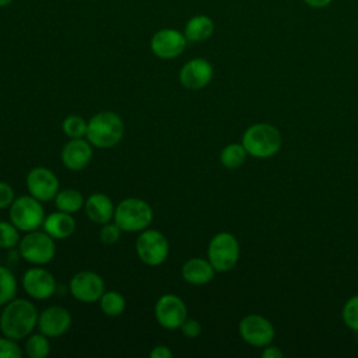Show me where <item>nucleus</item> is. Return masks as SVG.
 Segmentation results:
<instances>
[{
    "mask_svg": "<svg viewBox=\"0 0 358 358\" xmlns=\"http://www.w3.org/2000/svg\"><path fill=\"white\" fill-rule=\"evenodd\" d=\"M94 147L87 138H70L62 148L60 159L70 171H83L92 159Z\"/></svg>",
    "mask_w": 358,
    "mask_h": 358,
    "instance_id": "obj_17",
    "label": "nucleus"
},
{
    "mask_svg": "<svg viewBox=\"0 0 358 358\" xmlns=\"http://www.w3.org/2000/svg\"><path fill=\"white\" fill-rule=\"evenodd\" d=\"M21 284L25 294L36 301L48 299L56 291L55 275L42 266H34L28 268L22 274Z\"/></svg>",
    "mask_w": 358,
    "mask_h": 358,
    "instance_id": "obj_14",
    "label": "nucleus"
},
{
    "mask_svg": "<svg viewBox=\"0 0 358 358\" xmlns=\"http://www.w3.org/2000/svg\"><path fill=\"white\" fill-rule=\"evenodd\" d=\"M99 308L105 316L116 317L120 316L126 309V299L124 296L113 289H109L101 295L99 298Z\"/></svg>",
    "mask_w": 358,
    "mask_h": 358,
    "instance_id": "obj_23",
    "label": "nucleus"
},
{
    "mask_svg": "<svg viewBox=\"0 0 358 358\" xmlns=\"http://www.w3.org/2000/svg\"><path fill=\"white\" fill-rule=\"evenodd\" d=\"M214 21L206 14H196L190 17L183 28L187 42H204L214 34Z\"/></svg>",
    "mask_w": 358,
    "mask_h": 358,
    "instance_id": "obj_21",
    "label": "nucleus"
},
{
    "mask_svg": "<svg viewBox=\"0 0 358 358\" xmlns=\"http://www.w3.org/2000/svg\"><path fill=\"white\" fill-rule=\"evenodd\" d=\"M50 352L49 337L43 333H31L24 345V354L29 358H46Z\"/></svg>",
    "mask_w": 358,
    "mask_h": 358,
    "instance_id": "obj_24",
    "label": "nucleus"
},
{
    "mask_svg": "<svg viewBox=\"0 0 358 358\" xmlns=\"http://www.w3.org/2000/svg\"><path fill=\"white\" fill-rule=\"evenodd\" d=\"M180 275L186 282L192 285H204L214 278L215 268L208 262V259L190 257L182 264Z\"/></svg>",
    "mask_w": 358,
    "mask_h": 358,
    "instance_id": "obj_18",
    "label": "nucleus"
},
{
    "mask_svg": "<svg viewBox=\"0 0 358 358\" xmlns=\"http://www.w3.org/2000/svg\"><path fill=\"white\" fill-rule=\"evenodd\" d=\"M53 200H55V206L57 210L70 213V214L80 211L85 203V199L81 194V192L77 189H71V187L60 189Z\"/></svg>",
    "mask_w": 358,
    "mask_h": 358,
    "instance_id": "obj_22",
    "label": "nucleus"
},
{
    "mask_svg": "<svg viewBox=\"0 0 358 358\" xmlns=\"http://www.w3.org/2000/svg\"><path fill=\"white\" fill-rule=\"evenodd\" d=\"M113 201L103 193H92L85 199L84 210L90 221L95 224H106L113 220L115 214Z\"/></svg>",
    "mask_w": 358,
    "mask_h": 358,
    "instance_id": "obj_19",
    "label": "nucleus"
},
{
    "mask_svg": "<svg viewBox=\"0 0 358 358\" xmlns=\"http://www.w3.org/2000/svg\"><path fill=\"white\" fill-rule=\"evenodd\" d=\"M187 45L183 31L175 28H161L150 39L151 52L162 60L179 57Z\"/></svg>",
    "mask_w": 358,
    "mask_h": 358,
    "instance_id": "obj_10",
    "label": "nucleus"
},
{
    "mask_svg": "<svg viewBox=\"0 0 358 358\" xmlns=\"http://www.w3.org/2000/svg\"><path fill=\"white\" fill-rule=\"evenodd\" d=\"M13 1H14V0H0V8L10 6Z\"/></svg>",
    "mask_w": 358,
    "mask_h": 358,
    "instance_id": "obj_37",
    "label": "nucleus"
},
{
    "mask_svg": "<svg viewBox=\"0 0 358 358\" xmlns=\"http://www.w3.org/2000/svg\"><path fill=\"white\" fill-rule=\"evenodd\" d=\"M308 7L310 8H315V10H322V8H326L327 6H330V3L333 0H302Z\"/></svg>",
    "mask_w": 358,
    "mask_h": 358,
    "instance_id": "obj_36",
    "label": "nucleus"
},
{
    "mask_svg": "<svg viewBox=\"0 0 358 358\" xmlns=\"http://www.w3.org/2000/svg\"><path fill=\"white\" fill-rule=\"evenodd\" d=\"M120 234H122V229L117 227V224L115 221L113 222L109 221L106 224H102L99 231V239L105 245H113L120 239Z\"/></svg>",
    "mask_w": 358,
    "mask_h": 358,
    "instance_id": "obj_31",
    "label": "nucleus"
},
{
    "mask_svg": "<svg viewBox=\"0 0 358 358\" xmlns=\"http://www.w3.org/2000/svg\"><path fill=\"white\" fill-rule=\"evenodd\" d=\"M42 229L49 234L55 241L56 239H67L76 231V220L73 214L64 211H55L45 217Z\"/></svg>",
    "mask_w": 358,
    "mask_h": 358,
    "instance_id": "obj_20",
    "label": "nucleus"
},
{
    "mask_svg": "<svg viewBox=\"0 0 358 358\" xmlns=\"http://www.w3.org/2000/svg\"><path fill=\"white\" fill-rule=\"evenodd\" d=\"M123 136L124 122L116 112L101 110L88 120L85 138L95 148H112L122 141Z\"/></svg>",
    "mask_w": 358,
    "mask_h": 358,
    "instance_id": "obj_2",
    "label": "nucleus"
},
{
    "mask_svg": "<svg viewBox=\"0 0 358 358\" xmlns=\"http://www.w3.org/2000/svg\"><path fill=\"white\" fill-rule=\"evenodd\" d=\"M20 229L11 222L0 220V248L1 249H14L18 246L21 239Z\"/></svg>",
    "mask_w": 358,
    "mask_h": 358,
    "instance_id": "obj_28",
    "label": "nucleus"
},
{
    "mask_svg": "<svg viewBox=\"0 0 358 358\" xmlns=\"http://www.w3.org/2000/svg\"><path fill=\"white\" fill-rule=\"evenodd\" d=\"M73 323L71 313L60 305L45 308L38 316V330L49 338H56L66 334Z\"/></svg>",
    "mask_w": 358,
    "mask_h": 358,
    "instance_id": "obj_16",
    "label": "nucleus"
},
{
    "mask_svg": "<svg viewBox=\"0 0 358 358\" xmlns=\"http://www.w3.org/2000/svg\"><path fill=\"white\" fill-rule=\"evenodd\" d=\"M341 317L348 329L358 331V295L347 299L341 310Z\"/></svg>",
    "mask_w": 358,
    "mask_h": 358,
    "instance_id": "obj_29",
    "label": "nucleus"
},
{
    "mask_svg": "<svg viewBox=\"0 0 358 358\" xmlns=\"http://www.w3.org/2000/svg\"><path fill=\"white\" fill-rule=\"evenodd\" d=\"M17 295V278L6 266H0V306H4Z\"/></svg>",
    "mask_w": 358,
    "mask_h": 358,
    "instance_id": "obj_26",
    "label": "nucleus"
},
{
    "mask_svg": "<svg viewBox=\"0 0 358 358\" xmlns=\"http://www.w3.org/2000/svg\"><path fill=\"white\" fill-rule=\"evenodd\" d=\"M88 120L78 115H69L62 123V129L69 138H83L87 134Z\"/></svg>",
    "mask_w": 358,
    "mask_h": 358,
    "instance_id": "obj_27",
    "label": "nucleus"
},
{
    "mask_svg": "<svg viewBox=\"0 0 358 358\" xmlns=\"http://www.w3.org/2000/svg\"><path fill=\"white\" fill-rule=\"evenodd\" d=\"M14 199H15L14 189L8 183L0 180V210L10 207Z\"/></svg>",
    "mask_w": 358,
    "mask_h": 358,
    "instance_id": "obj_33",
    "label": "nucleus"
},
{
    "mask_svg": "<svg viewBox=\"0 0 358 358\" xmlns=\"http://www.w3.org/2000/svg\"><path fill=\"white\" fill-rule=\"evenodd\" d=\"M25 185L31 196L39 201H50L60 190V183L53 171L46 166H34L25 178Z\"/></svg>",
    "mask_w": 358,
    "mask_h": 358,
    "instance_id": "obj_12",
    "label": "nucleus"
},
{
    "mask_svg": "<svg viewBox=\"0 0 358 358\" xmlns=\"http://www.w3.org/2000/svg\"><path fill=\"white\" fill-rule=\"evenodd\" d=\"M38 309L25 298H14L3 306L0 313V331L14 340L27 338L38 324Z\"/></svg>",
    "mask_w": 358,
    "mask_h": 358,
    "instance_id": "obj_1",
    "label": "nucleus"
},
{
    "mask_svg": "<svg viewBox=\"0 0 358 358\" xmlns=\"http://www.w3.org/2000/svg\"><path fill=\"white\" fill-rule=\"evenodd\" d=\"M45 217L46 215L42 201L31 194L15 197L8 207V218L21 232L39 229L43 224Z\"/></svg>",
    "mask_w": 358,
    "mask_h": 358,
    "instance_id": "obj_6",
    "label": "nucleus"
},
{
    "mask_svg": "<svg viewBox=\"0 0 358 358\" xmlns=\"http://www.w3.org/2000/svg\"><path fill=\"white\" fill-rule=\"evenodd\" d=\"M238 330L242 340L253 347H266L271 344L275 334L271 322L257 313H250L242 317Z\"/></svg>",
    "mask_w": 358,
    "mask_h": 358,
    "instance_id": "obj_11",
    "label": "nucleus"
},
{
    "mask_svg": "<svg viewBox=\"0 0 358 358\" xmlns=\"http://www.w3.org/2000/svg\"><path fill=\"white\" fill-rule=\"evenodd\" d=\"M134 248L137 257L147 266H159L169 255V242L166 236L161 231L152 228L140 231Z\"/></svg>",
    "mask_w": 358,
    "mask_h": 358,
    "instance_id": "obj_8",
    "label": "nucleus"
},
{
    "mask_svg": "<svg viewBox=\"0 0 358 358\" xmlns=\"http://www.w3.org/2000/svg\"><path fill=\"white\" fill-rule=\"evenodd\" d=\"M180 331L185 337L187 338H196L200 336L201 333V324L199 323V320L196 319H186L182 326H180Z\"/></svg>",
    "mask_w": 358,
    "mask_h": 358,
    "instance_id": "obj_32",
    "label": "nucleus"
},
{
    "mask_svg": "<svg viewBox=\"0 0 358 358\" xmlns=\"http://www.w3.org/2000/svg\"><path fill=\"white\" fill-rule=\"evenodd\" d=\"M70 294L80 302L92 303L99 301L105 292L103 278L91 270H83L76 273L69 284Z\"/></svg>",
    "mask_w": 358,
    "mask_h": 358,
    "instance_id": "obj_13",
    "label": "nucleus"
},
{
    "mask_svg": "<svg viewBox=\"0 0 358 358\" xmlns=\"http://www.w3.org/2000/svg\"><path fill=\"white\" fill-rule=\"evenodd\" d=\"M214 76L213 64L203 57L187 60L179 70V83L182 87L197 91L207 87Z\"/></svg>",
    "mask_w": 358,
    "mask_h": 358,
    "instance_id": "obj_15",
    "label": "nucleus"
},
{
    "mask_svg": "<svg viewBox=\"0 0 358 358\" xmlns=\"http://www.w3.org/2000/svg\"><path fill=\"white\" fill-rule=\"evenodd\" d=\"M154 315L162 329L176 330L187 319V306L180 296L164 294L155 302Z\"/></svg>",
    "mask_w": 358,
    "mask_h": 358,
    "instance_id": "obj_9",
    "label": "nucleus"
},
{
    "mask_svg": "<svg viewBox=\"0 0 358 358\" xmlns=\"http://www.w3.org/2000/svg\"><path fill=\"white\" fill-rule=\"evenodd\" d=\"M246 150L242 143H229L221 150L220 161L228 169H236L246 161Z\"/></svg>",
    "mask_w": 358,
    "mask_h": 358,
    "instance_id": "obj_25",
    "label": "nucleus"
},
{
    "mask_svg": "<svg viewBox=\"0 0 358 358\" xmlns=\"http://www.w3.org/2000/svg\"><path fill=\"white\" fill-rule=\"evenodd\" d=\"M18 253L25 262L34 266H43L55 257L56 243L43 229L29 231L21 236L18 242Z\"/></svg>",
    "mask_w": 358,
    "mask_h": 358,
    "instance_id": "obj_5",
    "label": "nucleus"
},
{
    "mask_svg": "<svg viewBox=\"0 0 358 358\" xmlns=\"http://www.w3.org/2000/svg\"><path fill=\"white\" fill-rule=\"evenodd\" d=\"M239 242L231 232L215 234L207 246V259L218 273L229 271L239 260Z\"/></svg>",
    "mask_w": 358,
    "mask_h": 358,
    "instance_id": "obj_7",
    "label": "nucleus"
},
{
    "mask_svg": "<svg viewBox=\"0 0 358 358\" xmlns=\"http://www.w3.org/2000/svg\"><path fill=\"white\" fill-rule=\"evenodd\" d=\"M154 211L151 206L140 197H126L115 207L113 221L122 231L140 232L152 222Z\"/></svg>",
    "mask_w": 358,
    "mask_h": 358,
    "instance_id": "obj_4",
    "label": "nucleus"
},
{
    "mask_svg": "<svg viewBox=\"0 0 358 358\" xmlns=\"http://www.w3.org/2000/svg\"><path fill=\"white\" fill-rule=\"evenodd\" d=\"M173 355V352L171 351L169 347L166 345H155L151 351H150V357L151 358H171Z\"/></svg>",
    "mask_w": 358,
    "mask_h": 358,
    "instance_id": "obj_34",
    "label": "nucleus"
},
{
    "mask_svg": "<svg viewBox=\"0 0 358 358\" xmlns=\"http://www.w3.org/2000/svg\"><path fill=\"white\" fill-rule=\"evenodd\" d=\"M262 357H263V358H282L284 354H282V351H281L277 345L268 344V345L263 347Z\"/></svg>",
    "mask_w": 358,
    "mask_h": 358,
    "instance_id": "obj_35",
    "label": "nucleus"
},
{
    "mask_svg": "<svg viewBox=\"0 0 358 358\" xmlns=\"http://www.w3.org/2000/svg\"><path fill=\"white\" fill-rule=\"evenodd\" d=\"M241 143L249 155L270 158L280 151L282 137L275 126L270 123H255L243 131Z\"/></svg>",
    "mask_w": 358,
    "mask_h": 358,
    "instance_id": "obj_3",
    "label": "nucleus"
},
{
    "mask_svg": "<svg viewBox=\"0 0 358 358\" xmlns=\"http://www.w3.org/2000/svg\"><path fill=\"white\" fill-rule=\"evenodd\" d=\"M24 351L18 345L17 340L7 336L0 337V358H22Z\"/></svg>",
    "mask_w": 358,
    "mask_h": 358,
    "instance_id": "obj_30",
    "label": "nucleus"
}]
</instances>
